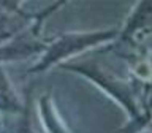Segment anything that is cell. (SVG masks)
Instances as JSON below:
<instances>
[{"mask_svg":"<svg viewBox=\"0 0 152 133\" xmlns=\"http://www.w3.org/2000/svg\"><path fill=\"white\" fill-rule=\"evenodd\" d=\"M24 111V103L14 92L3 66L0 65V114L18 116Z\"/></svg>","mask_w":152,"mask_h":133,"instance_id":"5","label":"cell"},{"mask_svg":"<svg viewBox=\"0 0 152 133\" xmlns=\"http://www.w3.org/2000/svg\"><path fill=\"white\" fill-rule=\"evenodd\" d=\"M57 68L73 71L78 73L94 84H97L102 90H104L114 102H117L125 109V113L130 116V121L125 127H122L117 133H138L149 125L152 122V111L151 108L144 104L141 108L138 102V90H140V83L138 81H127L119 76H114L111 71L102 68L97 62H64Z\"/></svg>","mask_w":152,"mask_h":133,"instance_id":"1","label":"cell"},{"mask_svg":"<svg viewBox=\"0 0 152 133\" xmlns=\"http://www.w3.org/2000/svg\"><path fill=\"white\" fill-rule=\"evenodd\" d=\"M147 106H149V108H151V111H152V103H149V104H147Z\"/></svg>","mask_w":152,"mask_h":133,"instance_id":"10","label":"cell"},{"mask_svg":"<svg viewBox=\"0 0 152 133\" xmlns=\"http://www.w3.org/2000/svg\"><path fill=\"white\" fill-rule=\"evenodd\" d=\"M0 133H7L5 132V124H0Z\"/></svg>","mask_w":152,"mask_h":133,"instance_id":"8","label":"cell"},{"mask_svg":"<svg viewBox=\"0 0 152 133\" xmlns=\"http://www.w3.org/2000/svg\"><path fill=\"white\" fill-rule=\"evenodd\" d=\"M138 133H152L151 130H141V132H138Z\"/></svg>","mask_w":152,"mask_h":133,"instance_id":"9","label":"cell"},{"mask_svg":"<svg viewBox=\"0 0 152 133\" xmlns=\"http://www.w3.org/2000/svg\"><path fill=\"white\" fill-rule=\"evenodd\" d=\"M7 133H45V130H38L33 116V100L32 92L28 90L27 100L24 102V111L14 117L13 122L5 124Z\"/></svg>","mask_w":152,"mask_h":133,"instance_id":"7","label":"cell"},{"mask_svg":"<svg viewBox=\"0 0 152 133\" xmlns=\"http://www.w3.org/2000/svg\"><path fill=\"white\" fill-rule=\"evenodd\" d=\"M146 33H152V2H140L135 5L125 24L119 28L117 43L135 45V38Z\"/></svg>","mask_w":152,"mask_h":133,"instance_id":"4","label":"cell"},{"mask_svg":"<svg viewBox=\"0 0 152 133\" xmlns=\"http://www.w3.org/2000/svg\"><path fill=\"white\" fill-rule=\"evenodd\" d=\"M38 24L41 26V22ZM38 24H35V27H32L26 33L18 35L16 40H11L10 43H5V45L0 43V65L3 62H10V60L27 59V57L40 54V52L46 49L48 41H43L35 37L38 32Z\"/></svg>","mask_w":152,"mask_h":133,"instance_id":"3","label":"cell"},{"mask_svg":"<svg viewBox=\"0 0 152 133\" xmlns=\"http://www.w3.org/2000/svg\"><path fill=\"white\" fill-rule=\"evenodd\" d=\"M119 28H103L92 32H66L56 37L52 41H48L46 49L43 51L41 59L33 66L27 70V73H43L59 64L68 62L75 56L94 49L102 45H111L117 40Z\"/></svg>","mask_w":152,"mask_h":133,"instance_id":"2","label":"cell"},{"mask_svg":"<svg viewBox=\"0 0 152 133\" xmlns=\"http://www.w3.org/2000/svg\"><path fill=\"white\" fill-rule=\"evenodd\" d=\"M38 111H40V119L43 122V127H45V133H70L66 130V127L64 125L62 119L59 117V114H57L49 92L40 98Z\"/></svg>","mask_w":152,"mask_h":133,"instance_id":"6","label":"cell"},{"mask_svg":"<svg viewBox=\"0 0 152 133\" xmlns=\"http://www.w3.org/2000/svg\"><path fill=\"white\" fill-rule=\"evenodd\" d=\"M151 64H152V60H151ZM151 68H152V65H151Z\"/></svg>","mask_w":152,"mask_h":133,"instance_id":"11","label":"cell"}]
</instances>
